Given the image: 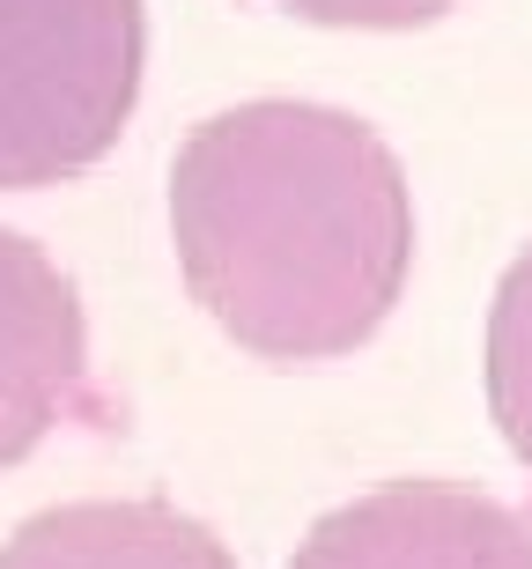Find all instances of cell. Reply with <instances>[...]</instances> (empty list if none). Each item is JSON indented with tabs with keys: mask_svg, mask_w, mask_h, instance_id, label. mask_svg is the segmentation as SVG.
Returning a JSON list of instances; mask_svg holds the SVG:
<instances>
[{
	"mask_svg": "<svg viewBox=\"0 0 532 569\" xmlns=\"http://www.w3.org/2000/svg\"><path fill=\"white\" fill-rule=\"evenodd\" d=\"M171 244L192 303L259 362H333L378 333L414 267V192L355 111L259 97L171 163Z\"/></svg>",
	"mask_w": 532,
	"mask_h": 569,
	"instance_id": "cell-1",
	"label": "cell"
},
{
	"mask_svg": "<svg viewBox=\"0 0 532 569\" xmlns=\"http://www.w3.org/2000/svg\"><path fill=\"white\" fill-rule=\"evenodd\" d=\"M149 67L141 0H0V192L104 163Z\"/></svg>",
	"mask_w": 532,
	"mask_h": 569,
	"instance_id": "cell-2",
	"label": "cell"
},
{
	"mask_svg": "<svg viewBox=\"0 0 532 569\" xmlns=\"http://www.w3.org/2000/svg\"><path fill=\"white\" fill-rule=\"evenodd\" d=\"M289 569H532V518L466 481H384L325 510Z\"/></svg>",
	"mask_w": 532,
	"mask_h": 569,
	"instance_id": "cell-3",
	"label": "cell"
},
{
	"mask_svg": "<svg viewBox=\"0 0 532 569\" xmlns=\"http://www.w3.org/2000/svg\"><path fill=\"white\" fill-rule=\"evenodd\" d=\"M89 326L44 244L0 230V466L30 459L82 407Z\"/></svg>",
	"mask_w": 532,
	"mask_h": 569,
	"instance_id": "cell-4",
	"label": "cell"
},
{
	"mask_svg": "<svg viewBox=\"0 0 532 569\" xmlns=\"http://www.w3.org/2000/svg\"><path fill=\"white\" fill-rule=\"evenodd\" d=\"M0 569H237V555L178 503H60L0 540Z\"/></svg>",
	"mask_w": 532,
	"mask_h": 569,
	"instance_id": "cell-5",
	"label": "cell"
},
{
	"mask_svg": "<svg viewBox=\"0 0 532 569\" xmlns=\"http://www.w3.org/2000/svg\"><path fill=\"white\" fill-rule=\"evenodd\" d=\"M489 415L532 473V244L503 267L489 303Z\"/></svg>",
	"mask_w": 532,
	"mask_h": 569,
	"instance_id": "cell-6",
	"label": "cell"
},
{
	"mask_svg": "<svg viewBox=\"0 0 532 569\" xmlns=\"http://www.w3.org/2000/svg\"><path fill=\"white\" fill-rule=\"evenodd\" d=\"M267 8H289L325 30H422V22L451 16L459 0H267Z\"/></svg>",
	"mask_w": 532,
	"mask_h": 569,
	"instance_id": "cell-7",
	"label": "cell"
}]
</instances>
